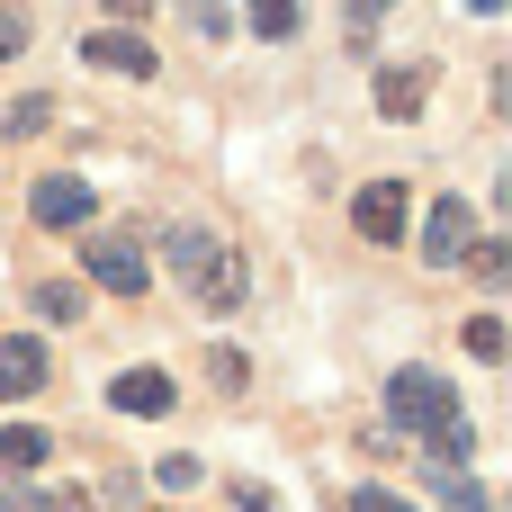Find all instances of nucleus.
<instances>
[{
	"label": "nucleus",
	"instance_id": "a878e982",
	"mask_svg": "<svg viewBox=\"0 0 512 512\" xmlns=\"http://www.w3.org/2000/svg\"><path fill=\"white\" fill-rule=\"evenodd\" d=\"M108 9H117V18H153V0H108Z\"/></svg>",
	"mask_w": 512,
	"mask_h": 512
},
{
	"label": "nucleus",
	"instance_id": "6ab92c4d",
	"mask_svg": "<svg viewBox=\"0 0 512 512\" xmlns=\"http://www.w3.org/2000/svg\"><path fill=\"white\" fill-rule=\"evenodd\" d=\"M171 9H180L198 36H225V27H234V9H225V0H171Z\"/></svg>",
	"mask_w": 512,
	"mask_h": 512
},
{
	"label": "nucleus",
	"instance_id": "9b49d317",
	"mask_svg": "<svg viewBox=\"0 0 512 512\" xmlns=\"http://www.w3.org/2000/svg\"><path fill=\"white\" fill-rule=\"evenodd\" d=\"M45 459H54V432L45 423H9L0 432V477H36Z\"/></svg>",
	"mask_w": 512,
	"mask_h": 512
},
{
	"label": "nucleus",
	"instance_id": "f257e3e1",
	"mask_svg": "<svg viewBox=\"0 0 512 512\" xmlns=\"http://www.w3.org/2000/svg\"><path fill=\"white\" fill-rule=\"evenodd\" d=\"M162 261H171V279H180V297L198 315H243L252 306V270H243V252L216 225H171L162 234Z\"/></svg>",
	"mask_w": 512,
	"mask_h": 512
},
{
	"label": "nucleus",
	"instance_id": "dca6fc26",
	"mask_svg": "<svg viewBox=\"0 0 512 512\" xmlns=\"http://www.w3.org/2000/svg\"><path fill=\"white\" fill-rule=\"evenodd\" d=\"M81 306H90L81 279H45V288H36V315H45V324H81Z\"/></svg>",
	"mask_w": 512,
	"mask_h": 512
},
{
	"label": "nucleus",
	"instance_id": "1a4fd4ad",
	"mask_svg": "<svg viewBox=\"0 0 512 512\" xmlns=\"http://www.w3.org/2000/svg\"><path fill=\"white\" fill-rule=\"evenodd\" d=\"M108 405H117V414H153V423H162V414L180 405V387H171V369H117V378H108Z\"/></svg>",
	"mask_w": 512,
	"mask_h": 512
},
{
	"label": "nucleus",
	"instance_id": "39448f33",
	"mask_svg": "<svg viewBox=\"0 0 512 512\" xmlns=\"http://www.w3.org/2000/svg\"><path fill=\"white\" fill-rule=\"evenodd\" d=\"M90 216H99V198H90L81 171H45V180L27 189V225H36V234H81Z\"/></svg>",
	"mask_w": 512,
	"mask_h": 512
},
{
	"label": "nucleus",
	"instance_id": "aec40b11",
	"mask_svg": "<svg viewBox=\"0 0 512 512\" xmlns=\"http://www.w3.org/2000/svg\"><path fill=\"white\" fill-rule=\"evenodd\" d=\"M27 36H36V18H27L18 0H0V63H9V54H27Z\"/></svg>",
	"mask_w": 512,
	"mask_h": 512
},
{
	"label": "nucleus",
	"instance_id": "4468645a",
	"mask_svg": "<svg viewBox=\"0 0 512 512\" xmlns=\"http://www.w3.org/2000/svg\"><path fill=\"white\" fill-rule=\"evenodd\" d=\"M432 495H441V512H495V495L468 468H432Z\"/></svg>",
	"mask_w": 512,
	"mask_h": 512
},
{
	"label": "nucleus",
	"instance_id": "6e6552de",
	"mask_svg": "<svg viewBox=\"0 0 512 512\" xmlns=\"http://www.w3.org/2000/svg\"><path fill=\"white\" fill-rule=\"evenodd\" d=\"M54 378V360H45V342L36 333H0V405H18V396H36Z\"/></svg>",
	"mask_w": 512,
	"mask_h": 512
},
{
	"label": "nucleus",
	"instance_id": "9d476101",
	"mask_svg": "<svg viewBox=\"0 0 512 512\" xmlns=\"http://www.w3.org/2000/svg\"><path fill=\"white\" fill-rule=\"evenodd\" d=\"M423 99H432V72H423V63H387V72H378V117H387V126L423 117Z\"/></svg>",
	"mask_w": 512,
	"mask_h": 512
},
{
	"label": "nucleus",
	"instance_id": "ddd939ff",
	"mask_svg": "<svg viewBox=\"0 0 512 512\" xmlns=\"http://www.w3.org/2000/svg\"><path fill=\"white\" fill-rule=\"evenodd\" d=\"M0 512H90V495H81V486H54V495H45V486L9 477V486H0Z\"/></svg>",
	"mask_w": 512,
	"mask_h": 512
},
{
	"label": "nucleus",
	"instance_id": "a211bd4d",
	"mask_svg": "<svg viewBox=\"0 0 512 512\" xmlns=\"http://www.w3.org/2000/svg\"><path fill=\"white\" fill-rule=\"evenodd\" d=\"M468 351H477V360L495 369V360L512 351V342H504V315H468Z\"/></svg>",
	"mask_w": 512,
	"mask_h": 512
},
{
	"label": "nucleus",
	"instance_id": "393cba45",
	"mask_svg": "<svg viewBox=\"0 0 512 512\" xmlns=\"http://www.w3.org/2000/svg\"><path fill=\"white\" fill-rule=\"evenodd\" d=\"M162 486H171V495H180V486H198V459H189V450H171V459H162Z\"/></svg>",
	"mask_w": 512,
	"mask_h": 512
},
{
	"label": "nucleus",
	"instance_id": "7ed1b4c3",
	"mask_svg": "<svg viewBox=\"0 0 512 512\" xmlns=\"http://www.w3.org/2000/svg\"><path fill=\"white\" fill-rule=\"evenodd\" d=\"M387 423L405 441H432L441 423H459V387L441 369H387Z\"/></svg>",
	"mask_w": 512,
	"mask_h": 512
},
{
	"label": "nucleus",
	"instance_id": "5701e85b",
	"mask_svg": "<svg viewBox=\"0 0 512 512\" xmlns=\"http://www.w3.org/2000/svg\"><path fill=\"white\" fill-rule=\"evenodd\" d=\"M351 512H414L405 495H387V486H351Z\"/></svg>",
	"mask_w": 512,
	"mask_h": 512
},
{
	"label": "nucleus",
	"instance_id": "412c9836",
	"mask_svg": "<svg viewBox=\"0 0 512 512\" xmlns=\"http://www.w3.org/2000/svg\"><path fill=\"white\" fill-rule=\"evenodd\" d=\"M468 261H477V279L495 288V279L512 270V243H504V234H477V252H468Z\"/></svg>",
	"mask_w": 512,
	"mask_h": 512
},
{
	"label": "nucleus",
	"instance_id": "0eeeda50",
	"mask_svg": "<svg viewBox=\"0 0 512 512\" xmlns=\"http://www.w3.org/2000/svg\"><path fill=\"white\" fill-rule=\"evenodd\" d=\"M81 63L90 72H126V81H162V54L144 36H126V27H90L81 36Z\"/></svg>",
	"mask_w": 512,
	"mask_h": 512
},
{
	"label": "nucleus",
	"instance_id": "f03ea898",
	"mask_svg": "<svg viewBox=\"0 0 512 512\" xmlns=\"http://www.w3.org/2000/svg\"><path fill=\"white\" fill-rule=\"evenodd\" d=\"M72 243H81V279L99 297H144L153 288V252H144L135 225H81Z\"/></svg>",
	"mask_w": 512,
	"mask_h": 512
},
{
	"label": "nucleus",
	"instance_id": "2eb2a0df",
	"mask_svg": "<svg viewBox=\"0 0 512 512\" xmlns=\"http://www.w3.org/2000/svg\"><path fill=\"white\" fill-rule=\"evenodd\" d=\"M207 387H216V396H243V387H252V360H243L234 342H207Z\"/></svg>",
	"mask_w": 512,
	"mask_h": 512
},
{
	"label": "nucleus",
	"instance_id": "f8f14e48",
	"mask_svg": "<svg viewBox=\"0 0 512 512\" xmlns=\"http://www.w3.org/2000/svg\"><path fill=\"white\" fill-rule=\"evenodd\" d=\"M243 27H252L261 45H288V36L306 27V0H243Z\"/></svg>",
	"mask_w": 512,
	"mask_h": 512
},
{
	"label": "nucleus",
	"instance_id": "4be33fe9",
	"mask_svg": "<svg viewBox=\"0 0 512 512\" xmlns=\"http://www.w3.org/2000/svg\"><path fill=\"white\" fill-rule=\"evenodd\" d=\"M225 504H234V512H279V504H270V486H252V477H234Z\"/></svg>",
	"mask_w": 512,
	"mask_h": 512
},
{
	"label": "nucleus",
	"instance_id": "423d86ee",
	"mask_svg": "<svg viewBox=\"0 0 512 512\" xmlns=\"http://www.w3.org/2000/svg\"><path fill=\"white\" fill-rule=\"evenodd\" d=\"M405 216H414V189L405 180H369L351 198V234L360 243H405Z\"/></svg>",
	"mask_w": 512,
	"mask_h": 512
},
{
	"label": "nucleus",
	"instance_id": "b1692460",
	"mask_svg": "<svg viewBox=\"0 0 512 512\" xmlns=\"http://www.w3.org/2000/svg\"><path fill=\"white\" fill-rule=\"evenodd\" d=\"M387 9H396V0H342V18H351V36H369V27H378Z\"/></svg>",
	"mask_w": 512,
	"mask_h": 512
},
{
	"label": "nucleus",
	"instance_id": "f3484780",
	"mask_svg": "<svg viewBox=\"0 0 512 512\" xmlns=\"http://www.w3.org/2000/svg\"><path fill=\"white\" fill-rule=\"evenodd\" d=\"M45 117H54V99H18V108H0V135L27 144V135H45Z\"/></svg>",
	"mask_w": 512,
	"mask_h": 512
},
{
	"label": "nucleus",
	"instance_id": "20e7f679",
	"mask_svg": "<svg viewBox=\"0 0 512 512\" xmlns=\"http://www.w3.org/2000/svg\"><path fill=\"white\" fill-rule=\"evenodd\" d=\"M477 234H486V225H477V207H468L459 189H441V198H432V216H423V234H414V252H423L432 270H459V261L477 252Z\"/></svg>",
	"mask_w": 512,
	"mask_h": 512
}]
</instances>
